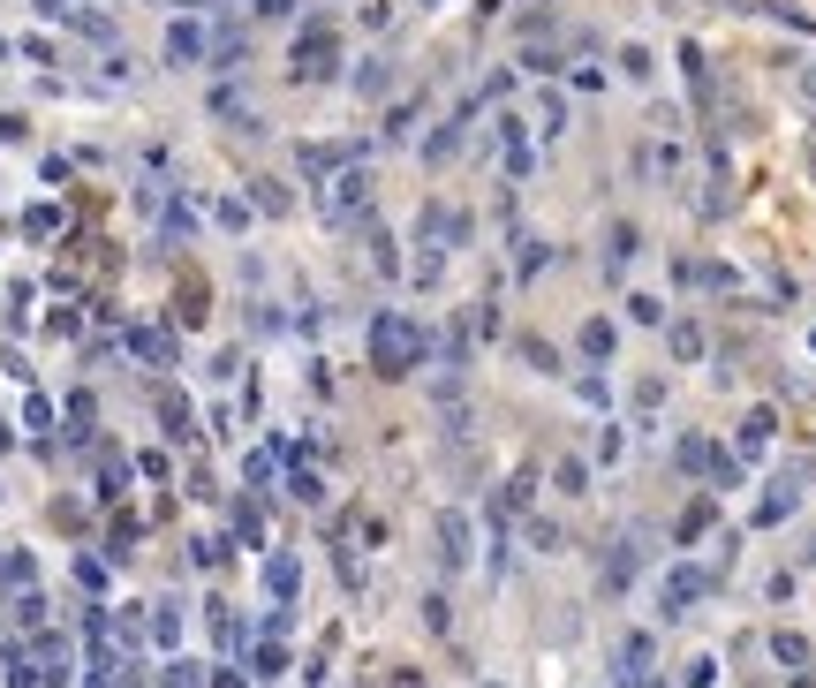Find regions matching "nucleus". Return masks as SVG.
Wrapping results in <instances>:
<instances>
[{"instance_id": "nucleus-1", "label": "nucleus", "mask_w": 816, "mask_h": 688, "mask_svg": "<svg viewBox=\"0 0 816 688\" xmlns=\"http://www.w3.org/2000/svg\"><path fill=\"white\" fill-rule=\"evenodd\" d=\"M371 363H378V379H401L408 363H424V326L401 318V310H378L371 318Z\"/></svg>"}, {"instance_id": "nucleus-2", "label": "nucleus", "mask_w": 816, "mask_h": 688, "mask_svg": "<svg viewBox=\"0 0 816 688\" xmlns=\"http://www.w3.org/2000/svg\"><path fill=\"white\" fill-rule=\"evenodd\" d=\"M703 590H718V575H711V568H696V560H680V568L665 575V620H680L688 605L703 598Z\"/></svg>"}, {"instance_id": "nucleus-3", "label": "nucleus", "mask_w": 816, "mask_h": 688, "mask_svg": "<svg viewBox=\"0 0 816 688\" xmlns=\"http://www.w3.org/2000/svg\"><path fill=\"white\" fill-rule=\"evenodd\" d=\"M680 469H696V477H711V484H741V462L718 454L711 439H680Z\"/></svg>"}, {"instance_id": "nucleus-4", "label": "nucleus", "mask_w": 816, "mask_h": 688, "mask_svg": "<svg viewBox=\"0 0 816 688\" xmlns=\"http://www.w3.org/2000/svg\"><path fill=\"white\" fill-rule=\"evenodd\" d=\"M794 499H801V477H779V484H764V499H756V530L786 522V515H794Z\"/></svg>"}, {"instance_id": "nucleus-5", "label": "nucleus", "mask_w": 816, "mask_h": 688, "mask_svg": "<svg viewBox=\"0 0 816 688\" xmlns=\"http://www.w3.org/2000/svg\"><path fill=\"white\" fill-rule=\"evenodd\" d=\"M612 673H620V688H643L650 681V636H628L620 651H612Z\"/></svg>"}, {"instance_id": "nucleus-6", "label": "nucleus", "mask_w": 816, "mask_h": 688, "mask_svg": "<svg viewBox=\"0 0 816 688\" xmlns=\"http://www.w3.org/2000/svg\"><path fill=\"white\" fill-rule=\"evenodd\" d=\"M363 197H371V182H363V167L348 174V182H333V205H325V220H363Z\"/></svg>"}, {"instance_id": "nucleus-7", "label": "nucleus", "mask_w": 816, "mask_h": 688, "mask_svg": "<svg viewBox=\"0 0 816 688\" xmlns=\"http://www.w3.org/2000/svg\"><path fill=\"white\" fill-rule=\"evenodd\" d=\"M461 235H469V220H461L454 205H431L424 212V250H446V242H461Z\"/></svg>"}, {"instance_id": "nucleus-8", "label": "nucleus", "mask_w": 816, "mask_h": 688, "mask_svg": "<svg viewBox=\"0 0 816 688\" xmlns=\"http://www.w3.org/2000/svg\"><path fill=\"white\" fill-rule=\"evenodd\" d=\"M771 431H779V416H771V409H748V416H741V454H764Z\"/></svg>"}, {"instance_id": "nucleus-9", "label": "nucleus", "mask_w": 816, "mask_h": 688, "mask_svg": "<svg viewBox=\"0 0 816 688\" xmlns=\"http://www.w3.org/2000/svg\"><path fill=\"white\" fill-rule=\"evenodd\" d=\"M439 545H446V568H461V560H469V522L446 515V522H439Z\"/></svg>"}, {"instance_id": "nucleus-10", "label": "nucleus", "mask_w": 816, "mask_h": 688, "mask_svg": "<svg viewBox=\"0 0 816 688\" xmlns=\"http://www.w3.org/2000/svg\"><path fill=\"white\" fill-rule=\"evenodd\" d=\"M628 583H635V545L620 537V545H612V560H605V590H628Z\"/></svg>"}, {"instance_id": "nucleus-11", "label": "nucleus", "mask_w": 816, "mask_h": 688, "mask_svg": "<svg viewBox=\"0 0 816 688\" xmlns=\"http://www.w3.org/2000/svg\"><path fill=\"white\" fill-rule=\"evenodd\" d=\"M461 137H469V114H454V121H446L439 137L424 144V159H454V152H461Z\"/></svg>"}, {"instance_id": "nucleus-12", "label": "nucleus", "mask_w": 816, "mask_h": 688, "mask_svg": "<svg viewBox=\"0 0 816 688\" xmlns=\"http://www.w3.org/2000/svg\"><path fill=\"white\" fill-rule=\"evenodd\" d=\"M711 522H718V507H711V499H696V507L680 515V530H673V537H680V545H696V537L711 530Z\"/></svg>"}, {"instance_id": "nucleus-13", "label": "nucleus", "mask_w": 816, "mask_h": 688, "mask_svg": "<svg viewBox=\"0 0 816 688\" xmlns=\"http://www.w3.org/2000/svg\"><path fill=\"white\" fill-rule=\"evenodd\" d=\"M129 348H136V356H152V363H167V356H174V341H167L159 326H136V333H129Z\"/></svg>"}, {"instance_id": "nucleus-14", "label": "nucleus", "mask_w": 816, "mask_h": 688, "mask_svg": "<svg viewBox=\"0 0 816 688\" xmlns=\"http://www.w3.org/2000/svg\"><path fill=\"white\" fill-rule=\"evenodd\" d=\"M771 658H779V666H809V643H801L794 628H779V636H771Z\"/></svg>"}, {"instance_id": "nucleus-15", "label": "nucleus", "mask_w": 816, "mask_h": 688, "mask_svg": "<svg viewBox=\"0 0 816 688\" xmlns=\"http://www.w3.org/2000/svg\"><path fill=\"white\" fill-rule=\"evenodd\" d=\"M167 53H174V61H197V53H204V31H197V23H174Z\"/></svg>"}, {"instance_id": "nucleus-16", "label": "nucleus", "mask_w": 816, "mask_h": 688, "mask_svg": "<svg viewBox=\"0 0 816 688\" xmlns=\"http://www.w3.org/2000/svg\"><path fill=\"white\" fill-rule=\"evenodd\" d=\"M265 590H272V598H295V560H288V552L265 568Z\"/></svg>"}, {"instance_id": "nucleus-17", "label": "nucleus", "mask_w": 816, "mask_h": 688, "mask_svg": "<svg viewBox=\"0 0 816 688\" xmlns=\"http://www.w3.org/2000/svg\"><path fill=\"white\" fill-rule=\"evenodd\" d=\"M673 356H680V363H696V356H703V333L688 326V318H680V326H673Z\"/></svg>"}, {"instance_id": "nucleus-18", "label": "nucleus", "mask_w": 816, "mask_h": 688, "mask_svg": "<svg viewBox=\"0 0 816 688\" xmlns=\"http://www.w3.org/2000/svg\"><path fill=\"white\" fill-rule=\"evenodd\" d=\"M582 356L605 363V356H612V326H582Z\"/></svg>"}, {"instance_id": "nucleus-19", "label": "nucleus", "mask_w": 816, "mask_h": 688, "mask_svg": "<svg viewBox=\"0 0 816 688\" xmlns=\"http://www.w3.org/2000/svg\"><path fill=\"white\" fill-rule=\"evenodd\" d=\"M544 258H552L544 242H522V250H514V273H544Z\"/></svg>"}, {"instance_id": "nucleus-20", "label": "nucleus", "mask_w": 816, "mask_h": 688, "mask_svg": "<svg viewBox=\"0 0 816 688\" xmlns=\"http://www.w3.org/2000/svg\"><path fill=\"white\" fill-rule=\"evenodd\" d=\"M680 681H688V688H711V681H718V658H688V673H680Z\"/></svg>"}, {"instance_id": "nucleus-21", "label": "nucleus", "mask_w": 816, "mask_h": 688, "mask_svg": "<svg viewBox=\"0 0 816 688\" xmlns=\"http://www.w3.org/2000/svg\"><path fill=\"white\" fill-rule=\"evenodd\" d=\"M628 310H635V326H658V318H665V303H658V295H635Z\"/></svg>"}, {"instance_id": "nucleus-22", "label": "nucleus", "mask_w": 816, "mask_h": 688, "mask_svg": "<svg viewBox=\"0 0 816 688\" xmlns=\"http://www.w3.org/2000/svg\"><path fill=\"white\" fill-rule=\"evenodd\" d=\"M257 16H295V0H257Z\"/></svg>"}, {"instance_id": "nucleus-23", "label": "nucleus", "mask_w": 816, "mask_h": 688, "mask_svg": "<svg viewBox=\"0 0 816 688\" xmlns=\"http://www.w3.org/2000/svg\"><path fill=\"white\" fill-rule=\"evenodd\" d=\"M393 688H424V673H393Z\"/></svg>"}, {"instance_id": "nucleus-24", "label": "nucleus", "mask_w": 816, "mask_h": 688, "mask_svg": "<svg viewBox=\"0 0 816 688\" xmlns=\"http://www.w3.org/2000/svg\"><path fill=\"white\" fill-rule=\"evenodd\" d=\"M220 688H242V681H235V673H220Z\"/></svg>"}]
</instances>
